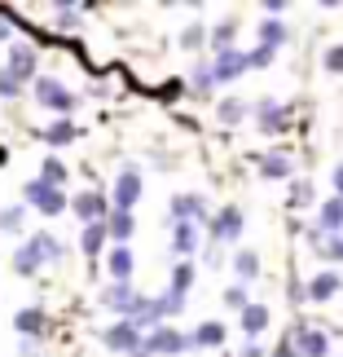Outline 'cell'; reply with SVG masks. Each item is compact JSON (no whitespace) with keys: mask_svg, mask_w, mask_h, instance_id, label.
Here are the masks:
<instances>
[{"mask_svg":"<svg viewBox=\"0 0 343 357\" xmlns=\"http://www.w3.org/2000/svg\"><path fill=\"white\" fill-rule=\"evenodd\" d=\"M189 349H198L194 344V335H185V331H176V326H154V331H145V344L136 357H176V353H189Z\"/></svg>","mask_w":343,"mask_h":357,"instance_id":"obj_1","label":"cell"},{"mask_svg":"<svg viewBox=\"0 0 343 357\" xmlns=\"http://www.w3.org/2000/svg\"><path fill=\"white\" fill-rule=\"evenodd\" d=\"M22 203H26V208H35V212H45V216H58V212L71 208V199H66L58 185H45L40 176L22 185Z\"/></svg>","mask_w":343,"mask_h":357,"instance_id":"obj_2","label":"cell"},{"mask_svg":"<svg viewBox=\"0 0 343 357\" xmlns=\"http://www.w3.org/2000/svg\"><path fill=\"white\" fill-rule=\"evenodd\" d=\"M102 344L111 349V353H132L136 357V353H141V344H145V331L132 318H119L115 326H106V331H102Z\"/></svg>","mask_w":343,"mask_h":357,"instance_id":"obj_3","label":"cell"},{"mask_svg":"<svg viewBox=\"0 0 343 357\" xmlns=\"http://www.w3.org/2000/svg\"><path fill=\"white\" fill-rule=\"evenodd\" d=\"M31 93H35V102L45 106V111H58V115H71L75 111V93H66L62 79H53V75H40Z\"/></svg>","mask_w":343,"mask_h":357,"instance_id":"obj_4","label":"cell"},{"mask_svg":"<svg viewBox=\"0 0 343 357\" xmlns=\"http://www.w3.org/2000/svg\"><path fill=\"white\" fill-rule=\"evenodd\" d=\"M168 212H172V225H198V221H207V199L202 195H172Z\"/></svg>","mask_w":343,"mask_h":357,"instance_id":"obj_5","label":"cell"},{"mask_svg":"<svg viewBox=\"0 0 343 357\" xmlns=\"http://www.w3.org/2000/svg\"><path fill=\"white\" fill-rule=\"evenodd\" d=\"M71 212L79 216V225H102V216H111V212H106V195H102V190H79V195L71 199Z\"/></svg>","mask_w":343,"mask_h":357,"instance_id":"obj_6","label":"cell"},{"mask_svg":"<svg viewBox=\"0 0 343 357\" xmlns=\"http://www.w3.org/2000/svg\"><path fill=\"white\" fill-rule=\"evenodd\" d=\"M212 71H216V84H233V79H238L242 71H251V66H246L242 49H225V53L212 58Z\"/></svg>","mask_w":343,"mask_h":357,"instance_id":"obj_7","label":"cell"},{"mask_svg":"<svg viewBox=\"0 0 343 357\" xmlns=\"http://www.w3.org/2000/svg\"><path fill=\"white\" fill-rule=\"evenodd\" d=\"M102 305L115 309V313H123V318H132L136 305H141V296L132 291V282H111V287L102 291Z\"/></svg>","mask_w":343,"mask_h":357,"instance_id":"obj_8","label":"cell"},{"mask_svg":"<svg viewBox=\"0 0 343 357\" xmlns=\"http://www.w3.org/2000/svg\"><path fill=\"white\" fill-rule=\"evenodd\" d=\"M255 123H260V132H286V128H291V111H286L282 102L264 98L255 106Z\"/></svg>","mask_w":343,"mask_h":357,"instance_id":"obj_9","label":"cell"},{"mask_svg":"<svg viewBox=\"0 0 343 357\" xmlns=\"http://www.w3.org/2000/svg\"><path fill=\"white\" fill-rule=\"evenodd\" d=\"M136 199H141V172H136V168H123L115 176V212H132Z\"/></svg>","mask_w":343,"mask_h":357,"instance_id":"obj_10","label":"cell"},{"mask_svg":"<svg viewBox=\"0 0 343 357\" xmlns=\"http://www.w3.org/2000/svg\"><path fill=\"white\" fill-rule=\"evenodd\" d=\"M45 326H49V313L40 309V305H26V309L13 313V331H18L22 340H40V335H45Z\"/></svg>","mask_w":343,"mask_h":357,"instance_id":"obj_11","label":"cell"},{"mask_svg":"<svg viewBox=\"0 0 343 357\" xmlns=\"http://www.w3.org/2000/svg\"><path fill=\"white\" fill-rule=\"evenodd\" d=\"M242 234V212L238 208H221L212 216V243H233Z\"/></svg>","mask_w":343,"mask_h":357,"instance_id":"obj_12","label":"cell"},{"mask_svg":"<svg viewBox=\"0 0 343 357\" xmlns=\"http://www.w3.org/2000/svg\"><path fill=\"white\" fill-rule=\"evenodd\" d=\"M343 291V278L335 269H321V273H312L308 278V300H317V305H326V300H335Z\"/></svg>","mask_w":343,"mask_h":357,"instance_id":"obj_13","label":"cell"},{"mask_svg":"<svg viewBox=\"0 0 343 357\" xmlns=\"http://www.w3.org/2000/svg\"><path fill=\"white\" fill-rule=\"evenodd\" d=\"M295 349L304 357H326V353H330V340H326V331H317V326H299V331H295Z\"/></svg>","mask_w":343,"mask_h":357,"instance_id":"obj_14","label":"cell"},{"mask_svg":"<svg viewBox=\"0 0 343 357\" xmlns=\"http://www.w3.org/2000/svg\"><path fill=\"white\" fill-rule=\"evenodd\" d=\"M5 66H9L18 79H40V75H35V49H31V45H13Z\"/></svg>","mask_w":343,"mask_h":357,"instance_id":"obj_15","label":"cell"},{"mask_svg":"<svg viewBox=\"0 0 343 357\" xmlns=\"http://www.w3.org/2000/svg\"><path fill=\"white\" fill-rule=\"evenodd\" d=\"M269 318H273L269 305H246V309L238 313V326H242V335H246V340H260V331L269 326Z\"/></svg>","mask_w":343,"mask_h":357,"instance_id":"obj_16","label":"cell"},{"mask_svg":"<svg viewBox=\"0 0 343 357\" xmlns=\"http://www.w3.org/2000/svg\"><path fill=\"white\" fill-rule=\"evenodd\" d=\"M317 229H326V234H343V199H326L321 212H317Z\"/></svg>","mask_w":343,"mask_h":357,"instance_id":"obj_17","label":"cell"},{"mask_svg":"<svg viewBox=\"0 0 343 357\" xmlns=\"http://www.w3.org/2000/svg\"><path fill=\"white\" fill-rule=\"evenodd\" d=\"M40 137H45V146H71L75 137H79V123L75 119H53Z\"/></svg>","mask_w":343,"mask_h":357,"instance_id":"obj_18","label":"cell"},{"mask_svg":"<svg viewBox=\"0 0 343 357\" xmlns=\"http://www.w3.org/2000/svg\"><path fill=\"white\" fill-rule=\"evenodd\" d=\"M35 252V260L40 265H53V260H62V243L53 238V234H45V229H40V234H31V243H26Z\"/></svg>","mask_w":343,"mask_h":357,"instance_id":"obj_19","label":"cell"},{"mask_svg":"<svg viewBox=\"0 0 343 357\" xmlns=\"http://www.w3.org/2000/svg\"><path fill=\"white\" fill-rule=\"evenodd\" d=\"M308 243L317 247L321 260H343V234H326V229H312Z\"/></svg>","mask_w":343,"mask_h":357,"instance_id":"obj_20","label":"cell"},{"mask_svg":"<svg viewBox=\"0 0 343 357\" xmlns=\"http://www.w3.org/2000/svg\"><path fill=\"white\" fill-rule=\"evenodd\" d=\"M260 176H269V181L291 176V155H286V150H273V155H264V159H260Z\"/></svg>","mask_w":343,"mask_h":357,"instance_id":"obj_21","label":"cell"},{"mask_svg":"<svg viewBox=\"0 0 343 357\" xmlns=\"http://www.w3.org/2000/svg\"><path fill=\"white\" fill-rule=\"evenodd\" d=\"M106 269H111V282H128V273H132V252H128V247H111Z\"/></svg>","mask_w":343,"mask_h":357,"instance_id":"obj_22","label":"cell"},{"mask_svg":"<svg viewBox=\"0 0 343 357\" xmlns=\"http://www.w3.org/2000/svg\"><path fill=\"white\" fill-rule=\"evenodd\" d=\"M106 229H111V238H115V247H123L132 238V229H136V221H132V212H111L106 216Z\"/></svg>","mask_w":343,"mask_h":357,"instance_id":"obj_23","label":"cell"},{"mask_svg":"<svg viewBox=\"0 0 343 357\" xmlns=\"http://www.w3.org/2000/svg\"><path fill=\"white\" fill-rule=\"evenodd\" d=\"M172 247L189 260L198 252V225H172Z\"/></svg>","mask_w":343,"mask_h":357,"instance_id":"obj_24","label":"cell"},{"mask_svg":"<svg viewBox=\"0 0 343 357\" xmlns=\"http://www.w3.org/2000/svg\"><path fill=\"white\" fill-rule=\"evenodd\" d=\"M260 45L273 49V53L286 45V26H282V18H264V22H260Z\"/></svg>","mask_w":343,"mask_h":357,"instance_id":"obj_25","label":"cell"},{"mask_svg":"<svg viewBox=\"0 0 343 357\" xmlns=\"http://www.w3.org/2000/svg\"><path fill=\"white\" fill-rule=\"evenodd\" d=\"M194 344L198 349H221L225 344V322H202L194 331Z\"/></svg>","mask_w":343,"mask_h":357,"instance_id":"obj_26","label":"cell"},{"mask_svg":"<svg viewBox=\"0 0 343 357\" xmlns=\"http://www.w3.org/2000/svg\"><path fill=\"white\" fill-rule=\"evenodd\" d=\"M106 238H111V229H106V225H84V238H79V247H84V256H102Z\"/></svg>","mask_w":343,"mask_h":357,"instance_id":"obj_27","label":"cell"},{"mask_svg":"<svg viewBox=\"0 0 343 357\" xmlns=\"http://www.w3.org/2000/svg\"><path fill=\"white\" fill-rule=\"evenodd\" d=\"M40 269H45V265H40V260H35V252H31V247H18V252H13V273H22V278H35V273Z\"/></svg>","mask_w":343,"mask_h":357,"instance_id":"obj_28","label":"cell"},{"mask_svg":"<svg viewBox=\"0 0 343 357\" xmlns=\"http://www.w3.org/2000/svg\"><path fill=\"white\" fill-rule=\"evenodd\" d=\"M246 111H251V106H246L242 98H225L221 106H216V119H221V123H242Z\"/></svg>","mask_w":343,"mask_h":357,"instance_id":"obj_29","label":"cell"},{"mask_svg":"<svg viewBox=\"0 0 343 357\" xmlns=\"http://www.w3.org/2000/svg\"><path fill=\"white\" fill-rule=\"evenodd\" d=\"M189 287H194V265H189V260H176V265H172V287H168V291L185 296Z\"/></svg>","mask_w":343,"mask_h":357,"instance_id":"obj_30","label":"cell"},{"mask_svg":"<svg viewBox=\"0 0 343 357\" xmlns=\"http://www.w3.org/2000/svg\"><path fill=\"white\" fill-rule=\"evenodd\" d=\"M40 181H45V185H58V190H62V181H66V168H62V159H53V155H45V159H40Z\"/></svg>","mask_w":343,"mask_h":357,"instance_id":"obj_31","label":"cell"},{"mask_svg":"<svg viewBox=\"0 0 343 357\" xmlns=\"http://www.w3.org/2000/svg\"><path fill=\"white\" fill-rule=\"evenodd\" d=\"M79 18H84L79 5H58V9H53V26H58V31H75Z\"/></svg>","mask_w":343,"mask_h":357,"instance_id":"obj_32","label":"cell"},{"mask_svg":"<svg viewBox=\"0 0 343 357\" xmlns=\"http://www.w3.org/2000/svg\"><path fill=\"white\" fill-rule=\"evenodd\" d=\"M207 26H202V22H189L185 26V31H181V49H189V53H194V49H202V45H207Z\"/></svg>","mask_w":343,"mask_h":357,"instance_id":"obj_33","label":"cell"},{"mask_svg":"<svg viewBox=\"0 0 343 357\" xmlns=\"http://www.w3.org/2000/svg\"><path fill=\"white\" fill-rule=\"evenodd\" d=\"M22 221H26L22 203H18V208H0V229H5V234H22Z\"/></svg>","mask_w":343,"mask_h":357,"instance_id":"obj_34","label":"cell"},{"mask_svg":"<svg viewBox=\"0 0 343 357\" xmlns=\"http://www.w3.org/2000/svg\"><path fill=\"white\" fill-rule=\"evenodd\" d=\"M233 269H238L242 282H251L255 273H260V256L255 252H238V256H233Z\"/></svg>","mask_w":343,"mask_h":357,"instance_id":"obj_35","label":"cell"},{"mask_svg":"<svg viewBox=\"0 0 343 357\" xmlns=\"http://www.w3.org/2000/svg\"><path fill=\"white\" fill-rule=\"evenodd\" d=\"M189 89H194V93H202V98H207V93L216 89V71H212V62L194 71V79H189Z\"/></svg>","mask_w":343,"mask_h":357,"instance_id":"obj_36","label":"cell"},{"mask_svg":"<svg viewBox=\"0 0 343 357\" xmlns=\"http://www.w3.org/2000/svg\"><path fill=\"white\" fill-rule=\"evenodd\" d=\"M18 93H22V79L13 75L9 66H0V98H9V102H13V98H18Z\"/></svg>","mask_w":343,"mask_h":357,"instance_id":"obj_37","label":"cell"},{"mask_svg":"<svg viewBox=\"0 0 343 357\" xmlns=\"http://www.w3.org/2000/svg\"><path fill=\"white\" fill-rule=\"evenodd\" d=\"M212 49H216V53L233 49V18H229V22H221V26H216V31H212Z\"/></svg>","mask_w":343,"mask_h":357,"instance_id":"obj_38","label":"cell"},{"mask_svg":"<svg viewBox=\"0 0 343 357\" xmlns=\"http://www.w3.org/2000/svg\"><path fill=\"white\" fill-rule=\"evenodd\" d=\"M159 305H163V318H176V313L185 309V296H176V291H163V296H159Z\"/></svg>","mask_w":343,"mask_h":357,"instance_id":"obj_39","label":"cell"},{"mask_svg":"<svg viewBox=\"0 0 343 357\" xmlns=\"http://www.w3.org/2000/svg\"><path fill=\"white\" fill-rule=\"evenodd\" d=\"M304 203H312V181H295L291 185V208H304Z\"/></svg>","mask_w":343,"mask_h":357,"instance_id":"obj_40","label":"cell"},{"mask_svg":"<svg viewBox=\"0 0 343 357\" xmlns=\"http://www.w3.org/2000/svg\"><path fill=\"white\" fill-rule=\"evenodd\" d=\"M225 305H229V309H238V313H242L246 305H251V300H246V287H242V282H238V287H229V291H225Z\"/></svg>","mask_w":343,"mask_h":357,"instance_id":"obj_41","label":"cell"},{"mask_svg":"<svg viewBox=\"0 0 343 357\" xmlns=\"http://www.w3.org/2000/svg\"><path fill=\"white\" fill-rule=\"evenodd\" d=\"M269 62H273V49H264V45L246 53V66H251V71H260V66H269Z\"/></svg>","mask_w":343,"mask_h":357,"instance_id":"obj_42","label":"cell"},{"mask_svg":"<svg viewBox=\"0 0 343 357\" xmlns=\"http://www.w3.org/2000/svg\"><path fill=\"white\" fill-rule=\"evenodd\" d=\"M326 71H343V45H335V49H326Z\"/></svg>","mask_w":343,"mask_h":357,"instance_id":"obj_43","label":"cell"},{"mask_svg":"<svg viewBox=\"0 0 343 357\" xmlns=\"http://www.w3.org/2000/svg\"><path fill=\"white\" fill-rule=\"evenodd\" d=\"M269 357H304V353H299V349H295V340H282V344H278V349H273Z\"/></svg>","mask_w":343,"mask_h":357,"instance_id":"obj_44","label":"cell"},{"mask_svg":"<svg viewBox=\"0 0 343 357\" xmlns=\"http://www.w3.org/2000/svg\"><path fill=\"white\" fill-rule=\"evenodd\" d=\"M181 93H185V84H181V79H168V89H159V98H181Z\"/></svg>","mask_w":343,"mask_h":357,"instance_id":"obj_45","label":"cell"},{"mask_svg":"<svg viewBox=\"0 0 343 357\" xmlns=\"http://www.w3.org/2000/svg\"><path fill=\"white\" fill-rule=\"evenodd\" d=\"M207 265H212V269H221V265H225V256H221V243H212V247H207Z\"/></svg>","mask_w":343,"mask_h":357,"instance_id":"obj_46","label":"cell"},{"mask_svg":"<svg viewBox=\"0 0 343 357\" xmlns=\"http://www.w3.org/2000/svg\"><path fill=\"white\" fill-rule=\"evenodd\" d=\"M238 357H264V349H260L255 340H246V344H242V353H238Z\"/></svg>","mask_w":343,"mask_h":357,"instance_id":"obj_47","label":"cell"},{"mask_svg":"<svg viewBox=\"0 0 343 357\" xmlns=\"http://www.w3.org/2000/svg\"><path fill=\"white\" fill-rule=\"evenodd\" d=\"M335 190H339V199H343V163L335 168Z\"/></svg>","mask_w":343,"mask_h":357,"instance_id":"obj_48","label":"cell"}]
</instances>
